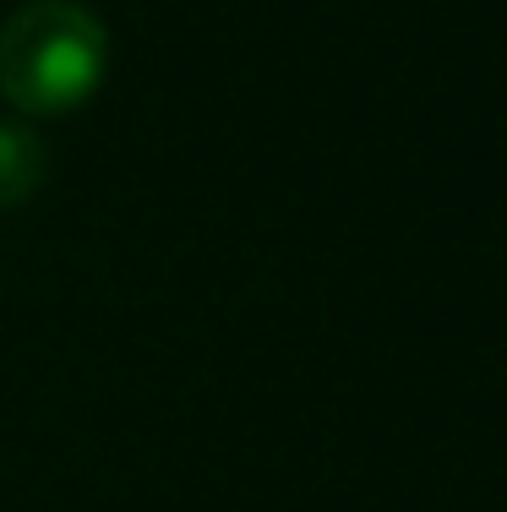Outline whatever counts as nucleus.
Here are the masks:
<instances>
[{
	"instance_id": "1",
	"label": "nucleus",
	"mask_w": 507,
	"mask_h": 512,
	"mask_svg": "<svg viewBox=\"0 0 507 512\" xmlns=\"http://www.w3.org/2000/svg\"><path fill=\"white\" fill-rule=\"evenodd\" d=\"M110 66V33L77 0H28L0 28V93L28 120L88 104Z\"/></svg>"
},
{
	"instance_id": "2",
	"label": "nucleus",
	"mask_w": 507,
	"mask_h": 512,
	"mask_svg": "<svg viewBox=\"0 0 507 512\" xmlns=\"http://www.w3.org/2000/svg\"><path fill=\"white\" fill-rule=\"evenodd\" d=\"M50 175V148L28 120H0V213L39 197Z\"/></svg>"
}]
</instances>
